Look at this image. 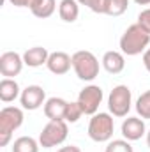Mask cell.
Masks as SVG:
<instances>
[{"label": "cell", "instance_id": "obj_4", "mask_svg": "<svg viewBox=\"0 0 150 152\" xmlns=\"http://www.w3.org/2000/svg\"><path fill=\"white\" fill-rule=\"evenodd\" d=\"M73 69L81 81H94L99 76V60L88 50L73 53Z\"/></svg>", "mask_w": 150, "mask_h": 152}, {"label": "cell", "instance_id": "obj_7", "mask_svg": "<svg viewBox=\"0 0 150 152\" xmlns=\"http://www.w3.org/2000/svg\"><path fill=\"white\" fill-rule=\"evenodd\" d=\"M104 99V94H103V88L99 85H87L85 88H81V92L78 94V103L83 110L85 115H95L99 112V106Z\"/></svg>", "mask_w": 150, "mask_h": 152}, {"label": "cell", "instance_id": "obj_14", "mask_svg": "<svg viewBox=\"0 0 150 152\" xmlns=\"http://www.w3.org/2000/svg\"><path fill=\"white\" fill-rule=\"evenodd\" d=\"M50 58V51L42 46H34V48H28L25 53H23V62L25 66L28 67H41V66H46Z\"/></svg>", "mask_w": 150, "mask_h": 152}, {"label": "cell", "instance_id": "obj_1", "mask_svg": "<svg viewBox=\"0 0 150 152\" xmlns=\"http://www.w3.org/2000/svg\"><path fill=\"white\" fill-rule=\"evenodd\" d=\"M150 44V34L140 25V23H133L131 27L125 28V32L122 34V37L118 41L120 51L127 57H136L147 51Z\"/></svg>", "mask_w": 150, "mask_h": 152}, {"label": "cell", "instance_id": "obj_6", "mask_svg": "<svg viewBox=\"0 0 150 152\" xmlns=\"http://www.w3.org/2000/svg\"><path fill=\"white\" fill-rule=\"evenodd\" d=\"M133 108V92L127 85H117L108 96V110L113 117H127Z\"/></svg>", "mask_w": 150, "mask_h": 152}, {"label": "cell", "instance_id": "obj_23", "mask_svg": "<svg viewBox=\"0 0 150 152\" xmlns=\"http://www.w3.org/2000/svg\"><path fill=\"white\" fill-rule=\"evenodd\" d=\"M103 2L104 0H78L79 5H85L92 12H97V14H103Z\"/></svg>", "mask_w": 150, "mask_h": 152}, {"label": "cell", "instance_id": "obj_18", "mask_svg": "<svg viewBox=\"0 0 150 152\" xmlns=\"http://www.w3.org/2000/svg\"><path fill=\"white\" fill-rule=\"evenodd\" d=\"M39 140L32 138V136H20L12 142L11 152H39Z\"/></svg>", "mask_w": 150, "mask_h": 152}, {"label": "cell", "instance_id": "obj_28", "mask_svg": "<svg viewBox=\"0 0 150 152\" xmlns=\"http://www.w3.org/2000/svg\"><path fill=\"white\" fill-rule=\"evenodd\" d=\"M133 2L138 5H150V0H133Z\"/></svg>", "mask_w": 150, "mask_h": 152}, {"label": "cell", "instance_id": "obj_8", "mask_svg": "<svg viewBox=\"0 0 150 152\" xmlns=\"http://www.w3.org/2000/svg\"><path fill=\"white\" fill-rule=\"evenodd\" d=\"M20 103H21L23 110H28V112L39 110L46 103V92L41 85H28L21 90Z\"/></svg>", "mask_w": 150, "mask_h": 152}, {"label": "cell", "instance_id": "obj_16", "mask_svg": "<svg viewBox=\"0 0 150 152\" xmlns=\"http://www.w3.org/2000/svg\"><path fill=\"white\" fill-rule=\"evenodd\" d=\"M58 16L66 23H74L79 16V4L78 0H60L58 4Z\"/></svg>", "mask_w": 150, "mask_h": 152}, {"label": "cell", "instance_id": "obj_25", "mask_svg": "<svg viewBox=\"0 0 150 152\" xmlns=\"http://www.w3.org/2000/svg\"><path fill=\"white\" fill-rule=\"evenodd\" d=\"M14 7H28L30 9V5H32V2L34 0H9Z\"/></svg>", "mask_w": 150, "mask_h": 152}, {"label": "cell", "instance_id": "obj_26", "mask_svg": "<svg viewBox=\"0 0 150 152\" xmlns=\"http://www.w3.org/2000/svg\"><path fill=\"white\" fill-rule=\"evenodd\" d=\"M143 66H145V69L150 73V48H147V51L143 53Z\"/></svg>", "mask_w": 150, "mask_h": 152}, {"label": "cell", "instance_id": "obj_29", "mask_svg": "<svg viewBox=\"0 0 150 152\" xmlns=\"http://www.w3.org/2000/svg\"><path fill=\"white\" fill-rule=\"evenodd\" d=\"M147 145H149V149H150V129L147 131Z\"/></svg>", "mask_w": 150, "mask_h": 152}, {"label": "cell", "instance_id": "obj_9", "mask_svg": "<svg viewBox=\"0 0 150 152\" xmlns=\"http://www.w3.org/2000/svg\"><path fill=\"white\" fill-rule=\"evenodd\" d=\"M25 62H23V55H20L18 51H5L0 55V73L4 78H14L21 73Z\"/></svg>", "mask_w": 150, "mask_h": 152}, {"label": "cell", "instance_id": "obj_3", "mask_svg": "<svg viewBox=\"0 0 150 152\" xmlns=\"http://www.w3.org/2000/svg\"><path fill=\"white\" fill-rule=\"evenodd\" d=\"M115 118L110 112H97L88 122V138L95 143H104L113 138Z\"/></svg>", "mask_w": 150, "mask_h": 152}, {"label": "cell", "instance_id": "obj_24", "mask_svg": "<svg viewBox=\"0 0 150 152\" xmlns=\"http://www.w3.org/2000/svg\"><path fill=\"white\" fill-rule=\"evenodd\" d=\"M136 23H140V25L150 34V7L143 9V11L138 14V21H136Z\"/></svg>", "mask_w": 150, "mask_h": 152}, {"label": "cell", "instance_id": "obj_27", "mask_svg": "<svg viewBox=\"0 0 150 152\" xmlns=\"http://www.w3.org/2000/svg\"><path fill=\"white\" fill-rule=\"evenodd\" d=\"M57 152H81V149L76 145H66V147H60Z\"/></svg>", "mask_w": 150, "mask_h": 152}, {"label": "cell", "instance_id": "obj_15", "mask_svg": "<svg viewBox=\"0 0 150 152\" xmlns=\"http://www.w3.org/2000/svg\"><path fill=\"white\" fill-rule=\"evenodd\" d=\"M21 96V88L14 78H4L0 81V101L2 103H12Z\"/></svg>", "mask_w": 150, "mask_h": 152}, {"label": "cell", "instance_id": "obj_22", "mask_svg": "<svg viewBox=\"0 0 150 152\" xmlns=\"http://www.w3.org/2000/svg\"><path fill=\"white\" fill-rule=\"evenodd\" d=\"M104 152H134V151H133L131 142H127L125 138H122V140H110L108 145H106V149H104Z\"/></svg>", "mask_w": 150, "mask_h": 152}, {"label": "cell", "instance_id": "obj_20", "mask_svg": "<svg viewBox=\"0 0 150 152\" xmlns=\"http://www.w3.org/2000/svg\"><path fill=\"white\" fill-rule=\"evenodd\" d=\"M134 108H136V112H138V117H141V118H145V120L150 118V88L145 90V92L136 99Z\"/></svg>", "mask_w": 150, "mask_h": 152}, {"label": "cell", "instance_id": "obj_21", "mask_svg": "<svg viewBox=\"0 0 150 152\" xmlns=\"http://www.w3.org/2000/svg\"><path fill=\"white\" fill-rule=\"evenodd\" d=\"M81 115L83 113V110H81V106H79V103L74 101V103H67V110H66V117H64V120L67 122V124H74L78 122L79 118H81Z\"/></svg>", "mask_w": 150, "mask_h": 152}, {"label": "cell", "instance_id": "obj_10", "mask_svg": "<svg viewBox=\"0 0 150 152\" xmlns=\"http://www.w3.org/2000/svg\"><path fill=\"white\" fill-rule=\"evenodd\" d=\"M122 136L127 142H138L147 134V126H145V118L141 117H127L122 122Z\"/></svg>", "mask_w": 150, "mask_h": 152}, {"label": "cell", "instance_id": "obj_13", "mask_svg": "<svg viewBox=\"0 0 150 152\" xmlns=\"http://www.w3.org/2000/svg\"><path fill=\"white\" fill-rule=\"evenodd\" d=\"M44 115L50 120H64L66 110H67V101L62 97H50L44 103Z\"/></svg>", "mask_w": 150, "mask_h": 152}, {"label": "cell", "instance_id": "obj_2", "mask_svg": "<svg viewBox=\"0 0 150 152\" xmlns=\"http://www.w3.org/2000/svg\"><path fill=\"white\" fill-rule=\"evenodd\" d=\"M25 120L23 108L4 106L0 110V147H7L12 140V133L21 127Z\"/></svg>", "mask_w": 150, "mask_h": 152}, {"label": "cell", "instance_id": "obj_5", "mask_svg": "<svg viewBox=\"0 0 150 152\" xmlns=\"http://www.w3.org/2000/svg\"><path fill=\"white\" fill-rule=\"evenodd\" d=\"M67 134H69V124L66 120H50L39 134V143L42 149H53L62 145L67 140Z\"/></svg>", "mask_w": 150, "mask_h": 152}, {"label": "cell", "instance_id": "obj_19", "mask_svg": "<svg viewBox=\"0 0 150 152\" xmlns=\"http://www.w3.org/2000/svg\"><path fill=\"white\" fill-rule=\"evenodd\" d=\"M129 7V0H104L103 2V14L106 16H122Z\"/></svg>", "mask_w": 150, "mask_h": 152}, {"label": "cell", "instance_id": "obj_11", "mask_svg": "<svg viewBox=\"0 0 150 152\" xmlns=\"http://www.w3.org/2000/svg\"><path fill=\"white\" fill-rule=\"evenodd\" d=\"M46 67L50 69V73L57 76L67 75L73 67V55H69L66 51H53V53H50Z\"/></svg>", "mask_w": 150, "mask_h": 152}, {"label": "cell", "instance_id": "obj_12", "mask_svg": "<svg viewBox=\"0 0 150 152\" xmlns=\"http://www.w3.org/2000/svg\"><path fill=\"white\" fill-rule=\"evenodd\" d=\"M103 67L110 73V75H118L124 71L125 67V57L122 51H115V50H110L103 55V60H101Z\"/></svg>", "mask_w": 150, "mask_h": 152}, {"label": "cell", "instance_id": "obj_17", "mask_svg": "<svg viewBox=\"0 0 150 152\" xmlns=\"http://www.w3.org/2000/svg\"><path fill=\"white\" fill-rule=\"evenodd\" d=\"M57 9V0H34L30 5V11L36 18H50Z\"/></svg>", "mask_w": 150, "mask_h": 152}]
</instances>
